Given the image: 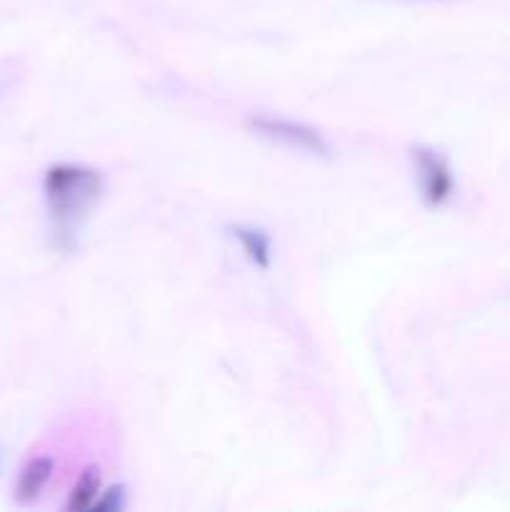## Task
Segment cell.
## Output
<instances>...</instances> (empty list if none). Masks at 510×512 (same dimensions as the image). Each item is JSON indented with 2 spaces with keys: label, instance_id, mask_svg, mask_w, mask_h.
<instances>
[{
  "label": "cell",
  "instance_id": "6da1fadb",
  "mask_svg": "<svg viewBox=\"0 0 510 512\" xmlns=\"http://www.w3.org/2000/svg\"><path fill=\"white\" fill-rule=\"evenodd\" d=\"M50 220H53L55 245L70 250L80 225L103 193V175L83 165L60 163L48 168L43 180Z\"/></svg>",
  "mask_w": 510,
  "mask_h": 512
},
{
  "label": "cell",
  "instance_id": "7a4b0ae2",
  "mask_svg": "<svg viewBox=\"0 0 510 512\" xmlns=\"http://www.w3.org/2000/svg\"><path fill=\"white\" fill-rule=\"evenodd\" d=\"M248 128L253 133L263 135L268 140H278V143L290 145V148L308 150L313 155H323V158H330V143L318 133L315 128L303 123H295V120L285 118H270V115H253L248 118Z\"/></svg>",
  "mask_w": 510,
  "mask_h": 512
},
{
  "label": "cell",
  "instance_id": "3957f363",
  "mask_svg": "<svg viewBox=\"0 0 510 512\" xmlns=\"http://www.w3.org/2000/svg\"><path fill=\"white\" fill-rule=\"evenodd\" d=\"M415 178H418L420 195L430 208L445 205L455 195V178L448 160L433 148H415L413 150Z\"/></svg>",
  "mask_w": 510,
  "mask_h": 512
},
{
  "label": "cell",
  "instance_id": "277c9868",
  "mask_svg": "<svg viewBox=\"0 0 510 512\" xmlns=\"http://www.w3.org/2000/svg\"><path fill=\"white\" fill-rule=\"evenodd\" d=\"M230 235L240 243V250L245 253V258L260 270H268L273 263V253H270V238L260 228L253 225H233Z\"/></svg>",
  "mask_w": 510,
  "mask_h": 512
},
{
  "label": "cell",
  "instance_id": "5b68a950",
  "mask_svg": "<svg viewBox=\"0 0 510 512\" xmlns=\"http://www.w3.org/2000/svg\"><path fill=\"white\" fill-rule=\"evenodd\" d=\"M50 475H53V460L50 458H33L20 473L18 485H15V500L18 503H30L43 493L48 485Z\"/></svg>",
  "mask_w": 510,
  "mask_h": 512
},
{
  "label": "cell",
  "instance_id": "8992f818",
  "mask_svg": "<svg viewBox=\"0 0 510 512\" xmlns=\"http://www.w3.org/2000/svg\"><path fill=\"white\" fill-rule=\"evenodd\" d=\"M100 493V478H98V470H88L83 473V478L78 480V485L73 488L68 500V510H85V508H93L95 498Z\"/></svg>",
  "mask_w": 510,
  "mask_h": 512
}]
</instances>
